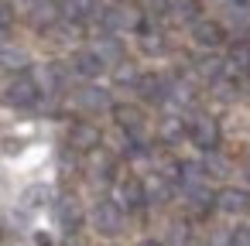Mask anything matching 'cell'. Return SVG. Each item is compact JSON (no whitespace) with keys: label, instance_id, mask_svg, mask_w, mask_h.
Wrapping results in <instances>:
<instances>
[{"label":"cell","instance_id":"cell-4","mask_svg":"<svg viewBox=\"0 0 250 246\" xmlns=\"http://www.w3.org/2000/svg\"><path fill=\"white\" fill-rule=\"evenodd\" d=\"M103 28H110V31H134V28H141V14L137 11H130V7H103Z\"/></svg>","mask_w":250,"mask_h":246},{"label":"cell","instance_id":"cell-22","mask_svg":"<svg viewBox=\"0 0 250 246\" xmlns=\"http://www.w3.org/2000/svg\"><path fill=\"white\" fill-rule=\"evenodd\" d=\"M141 48H144L147 55H161V52H165V41H161V35H158V31H144Z\"/></svg>","mask_w":250,"mask_h":246},{"label":"cell","instance_id":"cell-6","mask_svg":"<svg viewBox=\"0 0 250 246\" xmlns=\"http://www.w3.org/2000/svg\"><path fill=\"white\" fill-rule=\"evenodd\" d=\"M72 69H76L83 79H100V76H103V69H106V58H103L100 52H76Z\"/></svg>","mask_w":250,"mask_h":246},{"label":"cell","instance_id":"cell-19","mask_svg":"<svg viewBox=\"0 0 250 246\" xmlns=\"http://www.w3.org/2000/svg\"><path fill=\"white\" fill-rule=\"evenodd\" d=\"M48 198H52V188H48V185H31V188L21 195V202H24L28 208H42Z\"/></svg>","mask_w":250,"mask_h":246},{"label":"cell","instance_id":"cell-24","mask_svg":"<svg viewBox=\"0 0 250 246\" xmlns=\"http://www.w3.org/2000/svg\"><path fill=\"white\" fill-rule=\"evenodd\" d=\"M137 79H141L137 69H134L130 62H120V69H117V82H134V86H137Z\"/></svg>","mask_w":250,"mask_h":246},{"label":"cell","instance_id":"cell-25","mask_svg":"<svg viewBox=\"0 0 250 246\" xmlns=\"http://www.w3.org/2000/svg\"><path fill=\"white\" fill-rule=\"evenodd\" d=\"M229 246H250V229H233Z\"/></svg>","mask_w":250,"mask_h":246},{"label":"cell","instance_id":"cell-27","mask_svg":"<svg viewBox=\"0 0 250 246\" xmlns=\"http://www.w3.org/2000/svg\"><path fill=\"white\" fill-rule=\"evenodd\" d=\"M209 168H212V171H226V161H219V157H209Z\"/></svg>","mask_w":250,"mask_h":246},{"label":"cell","instance_id":"cell-20","mask_svg":"<svg viewBox=\"0 0 250 246\" xmlns=\"http://www.w3.org/2000/svg\"><path fill=\"white\" fill-rule=\"evenodd\" d=\"M168 181H171V178H165V174H158V178H154L151 185H144V188H147V202H165V198L171 195V188H168Z\"/></svg>","mask_w":250,"mask_h":246},{"label":"cell","instance_id":"cell-23","mask_svg":"<svg viewBox=\"0 0 250 246\" xmlns=\"http://www.w3.org/2000/svg\"><path fill=\"white\" fill-rule=\"evenodd\" d=\"M96 52H100L103 58H117V62H120V55H124V48H120V41H117V38H103Z\"/></svg>","mask_w":250,"mask_h":246},{"label":"cell","instance_id":"cell-15","mask_svg":"<svg viewBox=\"0 0 250 246\" xmlns=\"http://www.w3.org/2000/svg\"><path fill=\"white\" fill-rule=\"evenodd\" d=\"M93 11H96L93 0H62V14H65L69 21H83V18H89Z\"/></svg>","mask_w":250,"mask_h":246},{"label":"cell","instance_id":"cell-3","mask_svg":"<svg viewBox=\"0 0 250 246\" xmlns=\"http://www.w3.org/2000/svg\"><path fill=\"white\" fill-rule=\"evenodd\" d=\"M93 226L103 232V236H117L124 229V208L117 202H100L93 208Z\"/></svg>","mask_w":250,"mask_h":246},{"label":"cell","instance_id":"cell-14","mask_svg":"<svg viewBox=\"0 0 250 246\" xmlns=\"http://www.w3.org/2000/svg\"><path fill=\"white\" fill-rule=\"evenodd\" d=\"M168 11L175 21H199V0H168Z\"/></svg>","mask_w":250,"mask_h":246},{"label":"cell","instance_id":"cell-29","mask_svg":"<svg viewBox=\"0 0 250 246\" xmlns=\"http://www.w3.org/2000/svg\"><path fill=\"white\" fill-rule=\"evenodd\" d=\"M247 93H250V76H247Z\"/></svg>","mask_w":250,"mask_h":246},{"label":"cell","instance_id":"cell-16","mask_svg":"<svg viewBox=\"0 0 250 246\" xmlns=\"http://www.w3.org/2000/svg\"><path fill=\"white\" fill-rule=\"evenodd\" d=\"M79 106H86V110H106V106H110V96H106L103 89L89 86V89L79 93Z\"/></svg>","mask_w":250,"mask_h":246},{"label":"cell","instance_id":"cell-5","mask_svg":"<svg viewBox=\"0 0 250 246\" xmlns=\"http://www.w3.org/2000/svg\"><path fill=\"white\" fill-rule=\"evenodd\" d=\"M216 208L226 212V215H243V212L250 208V195H247L243 188H223V191L216 195Z\"/></svg>","mask_w":250,"mask_h":246},{"label":"cell","instance_id":"cell-18","mask_svg":"<svg viewBox=\"0 0 250 246\" xmlns=\"http://www.w3.org/2000/svg\"><path fill=\"white\" fill-rule=\"evenodd\" d=\"M223 65H226V62H219L216 55H206V58H199V62H195V72H199L202 79L216 82V79L223 76Z\"/></svg>","mask_w":250,"mask_h":246},{"label":"cell","instance_id":"cell-10","mask_svg":"<svg viewBox=\"0 0 250 246\" xmlns=\"http://www.w3.org/2000/svg\"><path fill=\"white\" fill-rule=\"evenodd\" d=\"M192 38H195L202 48H216V45H223L226 31H223L216 21H195V28H192Z\"/></svg>","mask_w":250,"mask_h":246},{"label":"cell","instance_id":"cell-7","mask_svg":"<svg viewBox=\"0 0 250 246\" xmlns=\"http://www.w3.org/2000/svg\"><path fill=\"white\" fill-rule=\"evenodd\" d=\"M55 215H59V226H62L65 232H76V229H79V222H83L79 202H76L72 195H65V198H59V202H55Z\"/></svg>","mask_w":250,"mask_h":246},{"label":"cell","instance_id":"cell-8","mask_svg":"<svg viewBox=\"0 0 250 246\" xmlns=\"http://www.w3.org/2000/svg\"><path fill=\"white\" fill-rule=\"evenodd\" d=\"M69 147H76V151H96L100 147V130L93 123H76L69 130Z\"/></svg>","mask_w":250,"mask_h":246},{"label":"cell","instance_id":"cell-17","mask_svg":"<svg viewBox=\"0 0 250 246\" xmlns=\"http://www.w3.org/2000/svg\"><path fill=\"white\" fill-rule=\"evenodd\" d=\"M113 116L124 130H141V120H144L137 106H113Z\"/></svg>","mask_w":250,"mask_h":246},{"label":"cell","instance_id":"cell-28","mask_svg":"<svg viewBox=\"0 0 250 246\" xmlns=\"http://www.w3.org/2000/svg\"><path fill=\"white\" fill-rule=\"evenodd\" d=\"M137 246H161L158 239H144V243H137Z\"/></svg>","mask_w":250,"mask_h":246},{"label":"cell","instance_id":"cell-1","mask_svg":"<svg viewBox=\"0 0 250 246\" xmlns=\"http://www.w3.org/2000/svg\"><path fill=\"white\" fill-rule=\"evenodd\" d=\"M4 103L11 106H35L38 103V82L31 76H18L4 86Z\"/></svg>","mask_w":250,"mask_h":246},{"label":"cell","instance_id":"cell-13","mask_svg":"<svg viewBox=\"0 0 250 246\" xmlns=\"http://www.w3.org/2000/svg\"><path fill=\"white\" fill-rule=\"evenodd\" d=\"M226 65H229L236 76H250V45L236 41V45L229 48V58H226Z\"/></svg>","mask_w":250,"mask_h":246},{"label":"cell","instance_id":"cell-2","mask_svg":"<svg viewBox=\"0 0 250 246\" xmlns=\"http://www.w3.org/2000/svg\"><path fill=\"white\" fill-rule=\"evenodd\" d=\"M188 137H192L195 147L216 151V147H219V123H216L212 116H195V120L188 123Z\"/></svg>","mask_w":250,"mask_h":246},{"label":"cell","instance_id":"cell-26","mask_svg":"<svg viewBox=\"0 0 250 246\" xmlns=\"http://www.w3.org/2000/svg\"><path fill=\"white\" fill-rule=\"evenodd\" d=\"M11 21H14L11 7H7V4H0V31H7V28H11Z\"/></svg>","mask_w":250,"mask_h":246},{"label":"cell","instance_id":"cell-12","mask_svg":"<svg viewBox=\"0 0 250 246\" xmlns=\"http://www.w3.org/2000/svg\"><path fill=\"white\" fill-rule=\"evenodd\" d=\"M120 202H124L127 208H141V205L147 202V188H144V181H137V178L120 181Z\"/></svg>","mask_w":250,"mask_h":246},{"label":"cell","instance_id":"cell-9","mask_svg":"<svg viewBox=\"0 0 250 246\" xmlns=\"http://www.w3.org/2000/svg\"><path fill=\"white\" fill-rule=\"evenodd\" d=\"M28 18H31L35 28L52 31V28L59 24V4H52V0H35V7L28 11Z\"/></svg>","mask_w":250,"mask_h":246},{"label":"cell","instance_id":"cell-21","mask_svg":"<svg viewBox=\"0 0 250 246\" xmlns=\"http://www.w3.org/2000/svg\"><path fill=\"white\" fill-rule=\"evenodd\" d=\"M0 65H7V69L21 72V69L28 65V55H24L21 48H4V52H0Z\"/></svg>","mask_w":250,"mask_h":246},{"label":"cell","instance_id":"cell-11","mask_svg":"<svg viewBox=\"0 0 250 246\" xmlns=\"http://www.w3.org/2000/svg\"><path fill=\"white\" fill-rule=\"evenodd\" d=\"M137 93L147 103H161V99H168V82L161 76H141L137 79Z\"/></svg>","mask_w":250,"mask_h":246}]
</instances>
